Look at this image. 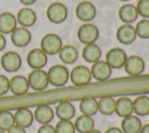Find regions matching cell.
<instances>
[{"label":"cell","instance_id":"cell-8","mask_svg":"<svg viewBox=\"0 0 149 133\" xmlns=\"http://www.w3.org/2000/svg\"><path fill=\"white\" fill-rule=\"evenodd\" d=\"M0 64L7 72H16L22 64L21 56L15 51H7L1 56Z\"/></svg>","mask_w":149,"mask_h":133},{"label":"cell","instance_id":"cell-29","mask_svg":"<svg viewBox=\"0 0 149 133\" xmlns=\"http://www.w3.org/2000/svg\"><path fill=\"white\" fill-rule=\"evenodd\" d=\"M74 130L79 133H88L94 128V120L90 116L81 114L74 121Z\"/></svg>","mask_w":149,"mask_h":133},{"label":"cell","instance_id":"cell-32","mask_svg":"<svg viewBox=\"0 0 149 133\" xmlns=\"http://www.w3.org/2000/svg\"><path fill=\"white\" fill-rule=\"evenodd\" d=\"M56 133H74V125L71 120H59L55 126Z\"/></svg>","mask_w":149,"mask_h":133},{"label":"cell","instance_id":"cell-6","mask_svg":"<svg viewBox=\"0 0 149 133\" xmlns=\"http://www.w3.org/2000/svg\"><path fill=\"white\" fill-rule=\"evenodd\" d=\"M47 18L52 23H62L68 18V8L62 2H52L47 9Z\"/></svg>","mask_w":149,"mask_h":133},{"label":"cell","instance_id":"cell-17","mask_svg":"<svg viewBox=\"0 0 149 133\" xmlns=\"http://www.w3.org/2000/svg\"><path fill=\"white\" fill-rule=\"evenodd\" d=\"M36 13L33 8H29V7H23L21 8L17 14H16V21L17 23L21 26V27H24V28H28V27H31L35 24L36 22Z\"/></svg>","mask_w":149,"mask_h":133},{"label":"cell","instance_id":"cell-12","mask_svg":"<svg viewBox=\"0 0 149 133\" xmlns=\"http://www.w3.org/2000/svg\"><path fill=\"white\" fill-rule=\"evenodd\" d=\"M91 75L98 82L107 80L112 75V68L106 63V61H97L91 66Z\"/></svg>","mask_w":149,"mask_h":133},{"label":"cell","instance_id":"cell-27","mask_svg":"<svg viewBox=\"0 0 149 133\" xmlns=\"http://www.w3.org/2000/svg\"><path fill=\"white\" fill-rule=\"evenodd\" d=\"M79 110L81 114L85 116H94L98 112V99L93 97H85L79 103Z\"/></svg>","mask_w":149,"mask_h":133},{"label":"cell","instance_id":"cell-38","mask_svg":"<svg viewBox=\"0 0 149 133\" xmlns=\"http://www.w3.org/2000/svg\"><path fill=\"white\" fill-rule=\"evenodd\" d=\"M105 133H123V132H122L121 128H119V127H109V128L106 130Z\"/></svg>","mask_w":149,"mask_h":133},{"label":"cell","instance_id":"cell-34","mask_svg":"<svg viewBox=\"0 0 149 133\" xmlns=\"http://www.w3.org/2000/svg\"><path fill=\"white\" fill-rule=\"evenodd\" d=\"M9 91V79L5 75H0V96H5Z\"/></svg>","mask_w":149,"mask_h":133},{"label":"cell","instance_id":"cell-31","mask_svg":"<svg viewBox=\"0 0 149 133\" xmlns=\"http://www.w3.org/2000/svg\"><path fill=\"white\" fill-rule=\"evenodd\" d=\"M136 36L141 38H149V19L140 20L135 26Z\"/></svg>","mask_w":149,"mask_h":133},{"label":"cell","instance_id":"cell-4","mask_svg":"<svg viewBox=\"0 0 149 133\" xmlns=\"http://www.w3.org/2000/svg\"><path fill=\"white\" fill-rule=\"evenodd\" d=\"M63 47L62 38L54 33L45 34L42 40H41V49L47 54V55H56Z\"/></svg>","mask_w":149,"mask_h":133},{"label":"cell","instance_id":"cell-15","mask_svg":"<svg viewBox=\"0 0 149 133\" xmlns=\"http://www.w3.org/2000/svg\"><path fill=\"white\" fill-rule=\"evenodd\" d=\"M10 40L14 46L16 47H26L31 41V33L28 28L24 27H16L10 33Z\"/></svg>","mask_w":149,"mask_h":133},{"label":"cell","instance_id":"cell-40","mask_svg":"<svg viewBox=\"0 0 149 133\" xmlns=\"http://www.w3.org/2000/svg\"><path fill=\"white\" fill-rule=\"evenodd\" d=\"M139 133H149V124H146L144 126L142 125V127H141Z\"/></svg>","mask_w":149,"mask_h":133},{"label":"cell","instance_id":"cell-24","mask_svg":"<svg viewBox=\"0 0 149 133\" xmlns=\"http://www.w3.org/2000/svg\"><path fill=\"white\" fill-rule=\"evenodd\" d=\"M119 117L125 118L133 114V100L128 97H120L115 99V112Z\"/></svg>","mask_w":149,"mask_h":133},{"label":"cell","instance_id":"cell-10","mask_svg":"<svg viewBox=\"0 0 149 133\" xmlns=\"http://www.w3.org/2000/svg\"><path fill=\"white\" fill-rule=\"evenodd\" d=\"M48 62V55L41 49V48H35L30 50L27 55V64L33 69H43Z\"/></svg>","mask_w":149,"mask_h":133},{"label":"cell","instance_id":"cell-28","mask_svg":"<svg viewBox=\"0 0 149 133\" xmlns=\"http://www.w3.org/2000/svg\"><path fill=\"white\" fill-rule=\"evenodd\" d=\"M98 112L104 116H111L115 112V99L111 96H104L98 99Z\"/></svg>","mask_w":149,"mask_h":133},{"label":"cell","instance_id":"cell-18","mask_svg":"<svg viewBox=\"0 0 149 133\" xmlns=\"http://www.w3.org/2000/svg\"><path fill=\"white\" fill-rule=\"evenodd\" d=\"M34 119L41 125L50 124L51 120L54 119V110L51 108V106L47 104L38 105L34 111Z\"/></svg>","mask_w":149,"mask_h":133},{"label":"cell","instance_id":"cell-25","mask_svg":"<svg viewBox=\"0 0 149 133\" xmlns=\"http://www.w3.org/2000/svg\"><path fill=\"white\" fill-rule=\"evenodd\" d=\"M133 112L137 117L149 116V97L148 96H139L133 100Z\"/></svg>","mask_w":149,"mask_h":133},{"label":"cell","instance_id":"cell-9","mask_svg":"<svg viewBox=\"0 0 149 133\" xmlns=\"http://www.w3.org/2000/svg\"><path fill=\"white\" fill-rule=\"evenodd\" d=\"M127 54L122 48L115 47L107 51L106 54V63L112 69H121L123 68V64L126 62Z\"/></svg>","mask_w":149,"mask_h":133},{"label":"cell","instance_id":"cell-33","mask_svg":"<svg viewBox=\"0 0 149 133\" xmlns=\"http://www.w3.org/2000/svg\"><path fill=\"white\" fill-rule=\"evenodd\" d=\"M137 14L143 19H149V0H139L136 4Z\"/></svg>","mask_w":149,"mask_h":133},{"label":"cell","instance_id":"cell-16","mask_svg":"<svg viewBox=\"0 0 149 133\" xmlns=\"http://www.w3.org/2000/svg\"><path fill=\"white\" fill-rule=\"evenodd\" d=\"M34 121V113L30 108L28 107H20L15 111L14 113V123L15 125L27 128L29 127Z\"/></svg>","mask_w":149,"mask_h":133},{"label":"cell","instance_id":"cell-2","mask_svg":"<svg viewBox=\"0 0 149 133\" xmlns=\"http://www.w3.org/2000/svg\"><path fill=\"white\" fill-rule=\"evenodd\" d=\"M91 78H92L91 70L85 65H76L70 71V77H69V79L74 86H85L90 84Z\"/></svg>","mask_w":149,"mask_h":133},{"label":"cell","instance_id":"cell-23","mask_svg":"<svg viewBox=\"0 0 149 133\" xmlns=\"http://www.w3.org/2000/svg\"><path fill=\"white\" fill-rule=\"evenodd\" d=\"M78 55L77 48L71 44L63 46L58 51V57L63 64H73L78 60Z\"/></svg>","mask_w":149,"mask_h":133},{"label":"cell","instance_id":"cell-26","mask_svg":"<svg viewBox=\"0 0 149 133\" xmlns=\"http://www.w3.org/2000/svg\"><path fill=\"white\" fill-rule=\"evenodd\" d=\"M81 56L87 63H94L100 60L101 57V49L99 48L98 44L92 43V44H86L81 51Z\"/></svg>","mask_w":149,"mask_h":133},{"label":"cell","instance_id":"cell-41","mask_svg":"<svg viewBox=\"0 0 149 133\" xmlns=\"http://www.w3.org/2000/svg\"><path fill=\"white\" fill-rule=\"evenodd\" d=\"M88 133H101V132H100L99 130H94V128H93V130H92V131H90Z\"/></svg>","mask_w":149,"mask_h":133},{"label":"cell","instance_id":"cell-20","mask_svg":"<svg viewBox=\"0 0 149 133\" xmlns=\"http://www.w3.org/2000/svg\"><path fill=\"white\" fill-rule=\"evenodd\" d=\"M55 113L59 120H71L76 114V108L72 103L68 100H63L57 104Z\"/></svg>","mask_w":149,"mask_h":133},{"label":"cell","instance_id":"cell-19","mask_svg":"<svg viewBox=\"0 0 149 133\" xmlns=\"http://www.w3.org/2000/svg\"><path fill=\"white\" fill-rule=\"evenodd\" d=\"M17 21L16 16L9 12H3L0 14V33L2 35L10 34L16 28Z\"/></svg>","mask_w":149,"mask_h":133},{"label":"cell","instance_id":"cell-1","mask_svg":"<svg viewBox=\"0 0 149 133\" xmlns=\"http://www.w3.org/2000/svg\"><path fill=\"white\" fill-rule=\"evenodd\" d=\"M47 75H48L49 84H51L55 88H62L69 82L70 71L68 70L65 65L56 64V65H52L48 70Z\"/></svg>","mask_w":149,"mask_h":133},{"label":"cell","instance_id":"cell-35","mask_svg":"<svg viewBox=\"0 0 149 133\" xmlns=\"http://www.w3.org/2000/svg\"><path fill=\"white\" fill-rule=\"evenodd\" d=\"M37 133H56V131L54 126H51L50 124H45L41 125V127L37 130Z\"/></svg>","mask_w":149,"mask_h":133},{"label":"cell","instance_id":"cell-37","mask_svg":"<svg viewBox=\"0 0 149 133\" xmlns=\"http://www.w3.org/2000/svg\"><path fill=\"white\" fill-rule=\"evenodd\" d=\"M5 47H6V37H5V35H2L0 33V51H2L5 49Z\"/></svg>","mask_w":149,"mask_h":133},{"label":"cell","instance_id":"cell-3","mask_svg":"<svg viewBox=\"0 0 149 133\" xmlns=\"http://www.w3.org/2000/svg\"><path fill=\"white\" fill-rule=\"evenodd\" d=\"M77 37L79 40V42H81L83 44H92L95 43V41L99 37V30L98 27H95L94 24L90 23V22H85L84 24H81L77 32Z\"/></svg>","mask_w":149,"mask_h":133},{"label":"cell","instance_id":"cell-11","mask_svg":"<svg viewBox=\"0 0 149 133\" xmlns=\"http://www.w3.org/2000/svg\"><path fill=\"white\" fill-rule=\"evenodd\" d=\"M97 15V8L91 1H81L76 7V16L83 22L92 21Z\"/></svg>","mask_w":149,"mask_h":133},{"label":"cell","instance_id":"cell-30","mask_svg":"<svg viewBox=\"0 0 149 133\" xmlns=\"http://www.w3.org/2000/svg\"><path fill=\"white\" fill-rule=\"evenodd\" d=\"M14 125V113L10 111H0V130L6 132Z\"/></svg>","mask_w":149,"mask_h":133},{"label":"cell","instance_id":"cell-39","mask_svg":"<svg viewBox=\"0 0 149 133\" xmlns=\"http://www.w3.org/2000/svg\"><path fill=\"white\" fill-rule=\"evenodd\" d=\"M22 5H24V6H30V5H33V4H35L36 2V0H19Z\"/></svg>","mask_w":149,"mask_h":133},{"label":"cell","instance_id":"cell-42","mask_svg":"<svg viewBox=\"0 0 149 133\" xmlns=\"http://www.w3.org/2000/svg\"><path fill=\"white\" fill-rule=\"evenodd\" d=\"M0 133H6L5 131H2V130H0Z\"/></svg>","mask_w":149,"mask_h":133},{"label":"cell","instance_id":"cell-5","mask_svg":"<svg viewBox=\"0 0 149 133\" xmlns=\"http://www.w3.org/2000/svg\"><path fill=\"white\" fill-rule=\"evenodd\" d=\"M28 84L29 88H31L34 91H43L47 89V86L49 85V80H48V75L43 69H37V70H33L28 77Z\"/></svg>","mask_w":149,"mask_h":133},{"label":"cell","instance_id":"cell-7","mask_svg":"<svg viewBox=\"0 0 149 133\" xmlns=\"http://www.w3.org/2000/svg\"><path fill=\"white\" fill-rule=\"evenodd\" d=\"M144 60L141 57V56H137V55H130V56H127L126 58V62L123 64V68H125V71L132 76V77H136V76H140L143 71H144Z\"/></svg>","mask_w":149,"mask_h":133},{"label":"cell","instance_id":"cell-36","mask_svg":"<svg viewBox=\"0 0 149 133\" xmlns=\"http://www.w3.org/2000/svg\"><path fill=\"white\" fill-rule=\"evenodd\" d=\"M6 133H26V128H22L17 125H14L8 131H6Z\"/></svg>","mask_w":149,"mask_h":133},{"label":"cell","instance_id":"cell-14","mask_svg":"<svg viewBox=\"0 0 149 133\" xmlns=\"http://www.w3.org/2000/svg\"><path fill=\"white\" fill-rule=\"evenodd\" d=\"M136 32H135V27L132 24H126L123 23L122 26H120L116 30V40L125 46H128L130 43H133L136 38Z\"/></svg>","mask_w":149,"mask_h":133},{"label":"cell","instance_id":"cell-13","mask_svg":"<svg viewBox=\"0 0 149 133\" xmlns=\"http://www.w3.org/2000/svg\"><path fill=\"white\" fill-rule=\"evenodd\" d=\"M28 79L22 75H15L9 79V91L14 96H23L28 92Z\"/></svg>","mask_w":149,"mask_h":133},{"label":"cell","instance_id":"cell-43","mask_svg":"<svg viewBox=\"0 0 149 133\" xmlns=\"http://www.w3.org/2000/svg\"><path fill=\"white\" fill-rule=\"evenodd\" d=\"M120 1H125L126 2V1H129V0H120Z\"/></svg>","mask_w":149,"mask_h":133},{"label":"cell","instance_id":"cell-22","mask_svg":"<svg viewBox=\"0 0 149 133\" xmlns=\"http://www.w3.org/2000/svg\"><path fill=\"white\" fill-rule=\"evenodd\" d=\"M141 127H142V123L137 116L130 114L128 117L122 118L121 131L123 133H139Z\"/></svg>","mask_w":149,"mask_h":133},{"label":"cell","instance_id":"cell-21","mask_svg":"<svg viewBox=\"0 0 149 133\" xmlns=\"http://www.w3.org/2000/svg\"><path fill=\"white\" fill-rule=\"evenodd\" d=\"M137 9L135 5L132 4H125L119 9V18L120 20L126 24H132L137 19Z\"/></svg>","mask_w":149,"mask_h":133}]
</instances>
